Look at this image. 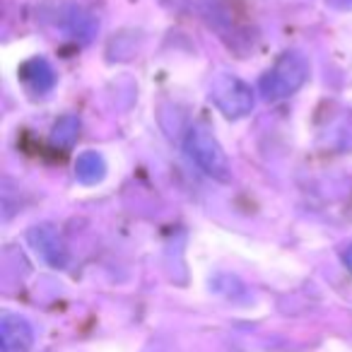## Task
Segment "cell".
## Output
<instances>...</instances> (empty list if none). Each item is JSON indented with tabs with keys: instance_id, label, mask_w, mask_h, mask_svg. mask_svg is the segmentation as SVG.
Segmentation results:
<instances>
[{
	"instance_id": "6da1fadb",
	"label": "cell",
	"mask_w": 352,
	"mask_h": 352,
	"mask_svg": "<svg viewBox=\"0 0 352 352\" xmlns=\"http://www.w3.org/2000/svg\"><path fill=\"white\" fill-rule=\"evenodd\" d=\"M184 147H186L188 157H191L210 179L222 182V184H227L232 179V166H230V160H227V152L222 150L217 138L212 135L206 126L196 123V126L188 128L186 138H184Z\"/></svg>"
},
{
	"instance_id": "7a4b0ae2",
	"label": "cell",
	"mask_w": 352,
	"mask_h": 352,
	"mask_svg": "<svg viewBox=\"0 0 352 352\" xmlns=\"http://www.w3.org/2000/svg\"><path fill=\"white\" fill-rule=\"evenodd\" d=\"M309 78V63L302 54H283L273 63V68L261 78V94H263L268 102H280V99H287L307 82Z\"/></svg>"
},
{
	"instance_id": "3957f363",
	"label": "cell",
	"mask_w": 352,
	"mask_h": 352,
	"mask_svg": "<svg viewBox=\"0 0 352 352\" xmlns=\"http://www.w3.org/2000/svg\"><path fill=\"white\" fill-rule=\"evenodd\" d=\"M210 99L227 118H244L246 113H251L256 104L249 85L230 73L215 75L210 85Z\"/></svg>"
},
{
	"instance_id": "277c9868",
	"label": "cell",
	"mask_w": 352,
	"mask_h": 352,
	"mask_svg": "<svg viewBox=\"0 0 352 352\" xmlns=\"http://www.w3.org/2000/svg\"><path fill=\"white\" fill-rule=\"evenodd\" d=\"M34 345V328L25 316L3 314L0 318V352H30Z\"/></svg>"
},
{
	"instance_id": "5b68a950",
	"label": "cell",
	"mask_w": 352,
	"mask_h": 352,
	"mask_svg": "<svg viewBox=\"0 0 352 352\" xmlns=\"http://www.w3.org/2000/svg\"><path fill=\"white\" fill-rule=\"evenodd\" d=\"M30 244L36 251L44 263H49L51 268H63L68 263V249H65L63 239H60L58 230H54L51 225H39L30 232Z\"/></svg>"
},
{
	"instance_id": "8992f818",
	"label": "cell",
	"mask_w": 352,
	"mask_h": 352,
	"mask_svg": "<svg viewBox=\"0 0 352 352\" xmlns=\"http://www.w3.org/2000/svg\"><path fill=\"white\" fill-rule=\"evenodd\" d=\"M20 75H22V82H25L34 94L49 92V89L54 87V82H56L54 68H51L49 60H44V58L27 60V63L20 68Z\"/></svg>"
},
{
	"instance_id": "52a82bcc",
	"label": "cell",
	"mask_w": 352,
	"mask_h": 352,
	"mask_svg": "<svg viewBox=\"0 0 352 352\" xmlns=\"http://www.w3.org/2000/svg\"><path fill=\"white\" fill-rule=\"evenodd\" d=\"M104 171H107V166H104V160L97 155V152H92V150L82 152V155L78 157V162H75V176H78L80 184H87V186L102 182Z\"/></svg>"
},
{
	"instance_id": "ba28073f",
	"label": "cell",
	"mask_w": 352,
	"mask_h": 352,
	"mask_svg": "<svg viewBox=\"0 0 352 352\" xmlns=\"http://www.w3.org/2000/svg\"><path fill=\"white\" fill-rule=\"evenodd\" d=\"M78 131H80L78 118H75V116H63L54 126V135H51V140H54L58 147H70L75 142V138H78Z\"/></svg>"
},
{
	"instance_id": "9c48e42d",
	"label": "cell",
	"mask_w": 352,
	"mask_h": 352,
	"mask_svg": "<svg viewBox=\"0 0 352 352\" xmlns=\"http://www.w3.org/2000/svg\"><path fill=\"white\" fill-rule=\"evenodd\" d=\"M342 263H345V268H347V270H350V273H352V244L347 246L345 251H342Z\"/></svg>"
}]
</instances>
